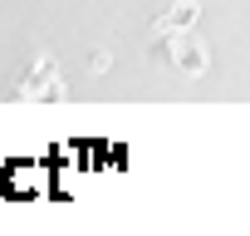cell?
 Here are the masks:
<instances>
[{
  "instance_id": "obj_1",
  "label": "cell",
  "mask_w": 250,
  "mask_h": 236,
  "mask_svg": "<svg viewBox=\"0 0 250 236\" xmlns=\"http://www.w3.org/2000/svg\"><path fill=\"white\" fill-rule=\"evenodd\" d=\"M0 192L10 197H44L49 192V167L44 163H10L0 177Z\"/></svg>"
}]
</instances>
